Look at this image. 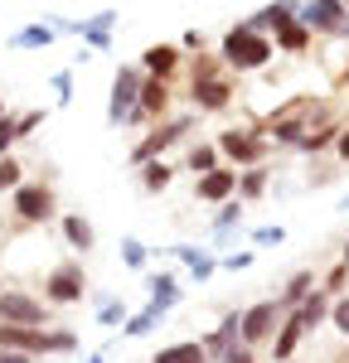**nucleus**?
<instances>
[{
	"mask_svg": "<svg viewBox=\"0 0 349 363\" xmlns=\"http://www.w3.org/2000/svg\"><path fill=\"white\" fill-rule=\"evenodd\" d=\"M54 34H58V29L49 25V20H44V25H25L15 39H10V49H49V44H54Z\"/></svg>",
	"mask_w": 349,
	"mask_h": 363,
	"instance_id": "nucleus-22",
	"label": "nucleus"
},
{
	"mask_svg": "<svg viewBox=\"0 0 349 363\" xmlns=\"http://www.w3.org/2000/svg\"><path fill=\"white\" fill-rule=\"evenodd\" d=\"M253 242H257V247H282V242H287V228L267 223V228H257V233H253Z\"/></svg>",
	"mask_w": 349,
	"mask_h": 363,
	"instance_id": "nucleus-35",
	"label": "nucleus"
},
{
	"mask_svg": "<svg viewBox=\"0 0 349 363\" xmlns=\"http://www.w3.org/2000/svg\"><path fill=\"white\" fill-rule=\"evenodd\" d=\"M15 218L20 223H49L54 218V189L49 184H20L15 189Z\"/></svg>",
	"mask_w": 349,
	"mask_h": 363,
	"instance_id": "nucleus-10",
	"label": "nucleus"
},
{
	"mask_svg": "<svg viewBox=\"0 0 349 363\" xmlns=\"http://www.w3.org/2000/svg\"><path fill=\"white\" fill-rule=\"evenodd\" d=\"M97 320H102V325H126V306L107 296V301H102V310H97Z\"/></svg>",
	"mask_w": 349,
	"mask_h": 363,
	"instance_id": "nucleus-36",
	"label": "nucleus"
},
{
	"mask_svg": "<svg viewBox=\"0 0 349 363\" xmlns=\"http://www.w3.org/2000/svg\"><path fill=\"white\" fill-rule=\"evenodd\" d=\"M218 145V155H228L233 165L253 169V165H267V140H262V131H223V136L214 140Z\"/></svg>",
	"mask_w": 349,
	"mask_h": 363,
	"instance_id": "nucleus-6",
	"label": "nucleus"
},
{
	"mask_svg": "<svg viewBox=\"0 0 349 363\" xmlns=\"http://www.w3.org/2000/svg\"><path fill=\"white\" fill-rule=\"evenodd\" d=\"M291 363H301V359H291Z\"/></svg>",
	"mask_w": 349,
	"mask_h": 363,
	"instance_id": "nucleus-48",
	"label": "nucleus"
},
{
	"mask_svg": "<svg viewBox=\"0 0 349 363\" xmlns=\"http://www.w3.org/2000/svg\"><path fill=\"white\" fill-rule=\"evenodd\" d=\"M150 363H209V359H204V344H170V349H160Z\"/></svg>",
	"mask_w": 349,
	"mask_h": 363,
	"instance_id": "nucleus-27",
	"label": "nucleus"
},
{
	"mask_svg": "<svg viewBox=\"0 0 349 363\" xmlns=\"http://www.w3.org/2000/svg\"><path fill=\"white\" fill-rule=\"evenodd\" d=\"M189 126H194V116H170V121H155L150 126V136L131 150V165H145V160H160V150H170L179 136H189Z\"/></svg>",
	"mask_w": 349,
	"mask_h": 363,
	"instance_id": "nucleus-7",
	"label": "nucleus"
},
{
	"mask_svg": "<svg viewBox=\"0 0 349 363\" xmlns=\"http://www.w3.org/2000/svg\"><path fill=\"white\" fill-rule=\"evenodd\" d=\"M87 363H107V359H102V354H92V359H87Z\"/></svg>",
	"mask_w": 349,
	"mask_h": 363,
	"instance_id": "nucleus-46",
	"label": "nucleus"
},
{
	"mask_svg": "<svg viewBox=\"0 0 349 363\" xmlns=\"http://www.w3.org/2000/svg\"><path fill=\"white\" fill-rule=\"evenodd\" d=\"M54 92H58V102H68V97H73V73H68V68L54 73Z\"/></svg>",
	"mask_w": 349,
	"mask_h": 363,
	"instance_id": "nucleus-38",
	"label": "nucleus"
},
{
	"mask_svg": "<svg viewBox=\"0 0 349 363\" xmlns=\"http://www.w3.org/2000/svg\"><path fill=\"white\" fill-rule=\"evenodd\" d=\"M189 97H194V107H204V112H223V107L233 102V78L214 73L209 63H194V83H189Z\"/></svg>",
	"mask_w": 349,
	"mask_h": 363,
	"instance_id": "nucleus-4",
	"label": "nucleus"
},
{
	"mask_svg": "<svg viewBox=\"0 0 349 363\" xmlns=\"http://www.w3.org/2000/svg\"><path fill=\"white\" fill-rule=\"evenodd\" d=\"M0 325L44 330L49 325V310H44V301H34L29 291H0Z\"/></svg>",
	"mask_w": 349,
	"mask_h": 363,
	"instance_id": "nucleus-5",
	"label": "nucleus"
},
{
	"mask_svg": "<svg viewBox=\"0 0 349 363\" xmlns=\"http://www.w3.org/2000/svg\"><path fill=\"white\" fill-rule=\"evenodd\" d=\"M311 39H316V34L301 25L296 15H291V20H282V25L272 29V44H277L282 54H306V49H311Z\"/></svg>",
	"mask_w": 349,
	"mask_h": 363,
	"instance_id": "nucleus-15",
	"label": "nucleus"
},
{
	"mask_svg": "<svg viewBox=\"0 0 349 363\" xmlns=\"http://www.w3.org/2000/svg\"><path fill=\"white\" fill-rule=\"evenodd\" d=\"M194 194H199V203H228V199H238V169L218 165V169H209V174H199Z\"/></svg>",
	"mask_w": 349,
	"mask_h": 363,
	"instance_id": "nucleus-11",
	"label": "nucleus"
},
{
	"mask_svg": "<svg viewBox=\"0 0 349 363\" xmlns=\"http://www.w3.org/2000/svg\"><path fill=\"white\" fill-rule=\"evenodd\" d=\"M301 339H306V330H301V320L287 310V315H282V325H277V335H272V359L291 363V359H296V349H301Z\"/></svg>",
	"mask_w": 349,
	"mask_h": 363,
	"instance_id": "nucleus-14",
	"label": "nucleus"
},
{
	"mask_svg": "<svg viewBox=\"0 0 349 363\" xmlns=\"http://www.w3.org/2000/svg\"><path fill=\"white\" fill-rule=\"evenodd\" d=\"M150 301L160 310H170L174 301H179V281L170 277V272H160V277H150Z\"/></svg>",
	"mask_w": 349,
	"mask_h": 363,
	"instance_id": "nucleus-28",
	"label": "nucleus"
},
{
	"mask_svg": "<svg viewBox=\"0 0 349 363\" xmlns=\"http://www.w3.org/2000/svg\"><path fill=\"white\" fill-rule=\"evenodd\" d=\"M340 131H345L340 121H325L320 131H306V136L296 140V150H301V155H316V150H325L330 140H340Z\"/></svg>",
	"mask_w": 349,
	"mask_h": 363,
	"instance_id": "nucleus-23",
	"label": "nucleus"
},
{
	"mask_svg": "<svg viewBox=\"0 0 349 363\" xmlns=\"http://www.w3.org/2000/svg\"><path fill=\"white\" fill-rule=\"evenodd\" d=\"M0 189H20V165L0 155Z\"/></svg>",
	"mask_w": 349,
	"mask_h": 363,
	"instance_id": "nucleus-37",
	"label": "nucleus"
},
{
	"mask_svg": "<svg viewBox=\"0 0 349 363\" xmlns=\"http://www.w3.org/2000/svg\"><path fill=\"white\" fill-rule=\"evenodd\" d=\"M291 315H296V320H301V330H306V335H311V330H320V325H325V320H330V296H325V291H311V296H306V301H301V306L291 310Z\"/></svg>",
	"mask_w": 349,
	"mask_h": 363,
	"instance_id": "nucleus-18",
	"label": "nucleus"
},
{
	"mask_svg": "<svg viewBox=\"0 0 349 363\" xmlns=\"http://www.w3.org/2000/svg\"><path fill=\"white\" fill-rule=\"evenodd\" d=\"M282 315H287V310L277 306V301H257L253 310H243V320H238V344H248V349L272 344L277 325H282Z\"/></svg>",
	"mask_w": 349,
	"mask_h": 363,
	"instance_id": "nucleus-3",
	"label": "nucleus"
},
{
	"mask_svg": "<svg viewBox=\"0 0 349 363\" xmlns=\"http://www.w3.org/2000/svg\"><path fill=\"white\" fill-rule=\"evenodd\" d=\"M296 20L311 29V34H349V10L345 0H311L296 10Z\"/></svg>",
	"mask_w": 349,
	"mask_h": 363,
	"instance_id": "nucleus-8",
	"label": "nucleus"
},
{
	"mask_svg": "<svg viewBox=\"0 0 349 363\" xmlns=\"http://www.w3.org/2000/svg\"><path fill=\"white\" fill-rule=\"evenodd\" d=\"M218 145H194L189 155H184V169H194V174H209V169H218Z\"/></svg>",
	"mask_w": 349,
	"mask_h": 363,
	"instance_id": "nucleus-30",
	"label": "nucleus"
},
{
	"mask_svg": "<svg viewBox=\"0 0 349 363\" xmlns=\"http://www.w3.org/2000/svg\"><path fill=\"white\" fill-rule=\"evenodd\" d=\"M272 54H277L272 34H257V29H248V25H233L228 34H223V44H218L223 68H238V73H257V68H267Z\"/></svg>",
	"mask_w": 349,
	"mask_h": 363,
	"instance_id": "nucleus-1",
	"label": "nucleus"
},
{
	"mask_svg": "<svg viewBox=\"0 0 349 363\" xmlns=\"http://www.w3.org/2000/svg\"><path fill=\"white\" fill-rule=\"evenodd\" d=\"M238 320H243V310H228V315L218 320V330L199 339V344H204V359H209V363H218L233 344H238Z\"/></svg>",
	"mask_w": 349,
	"mask_h": 363,
	"instance_id": "nucleus-13",
	"label": "nucleus"
},
{
	"mask_svg": "<svg viewBox=\"0 0 349 363\" xmlns=\"http://www.w3.org/2000/svg\"><path fill=\"white\" fill-rule=\"evenodd\" d=\"M345 10H349V0H345Z\"/></svg>",
	"mask_w": 349,
	"mask_h": 363,
	"instance_id": "nucleus-47",
	"label": "nucleus"
},
{
	"mask_svg": "<svg viewBox=\"0 0 349 363\" xmlns=\"http://www.w3.org/2000/svg\"><path fill=\"white\" fill-rule=\"evenodd\" d=\"M170 174H174V169L165 165V160H145V165H141V189H145V194L170 189Z\"/></svg>",
	"mask_w": 349,
	"mask_h": 363,
	"instance_id": "nucleus-25",
	"label": "nucleus"
},
{
	"mask_svg": "<svg viewBox=\"0 0 349 363\" xmlns=\"http://www.w3.org/2000/svg\"><path fill=\"white\" fill-rule=\"evenodd\" d=\"M0 349H15V354H39V349H49V354H68V349H78V339H73V335H49V330L0 325Z\"/></svg>",
	"mask_w": 349,
	"mask_h": 363,
	"instance_id": "nucleus-2",
	"label": "nucleus"
},
{
	"mask_svg": "<svg viewBox=\"0 0 349 363\" xmlns=\"http://www.w3.org/2000/svg\"><path fill=\"white\" fill-rule=\"evenodd\" d=\"M141 68H116L112 78V102H107V121L112 126H126V116L136 112V97H141Z\"/></svg>",
	"mask_w": 349,
	"mask_h": 363,
	"instance_id": "nucleus-9",
	"label": "nucleus"
},
{
	"mask_svg": "<svg viewBox=\"0 0 349 363\" xmlns=\"http://www.w3.org/2000/svg\"><path fill=\"white\" fill-rule=\"evenodd\" d=\"M170 257H179V262L189 267V277H194V281H209L214 272H218V257H214V252H199V247H189V242H184V247H174Z\"/></svg>",
	"mask_w": 349,
	"mask_h": 363,
	"instance_id": "nucleus-20",
	"label": "nucleus"
},
{
	"mask_svg": "<svg viewBox=\"0 0 349 363\" xmlns=\"http://www.w3.org/2000/svg\"><path fill=\"white\" fill-rule=\"evenodd\" d=\"M218 363H257V359H253V349H248V344H233V349H228Z\"/></svg>",
	"mask_w": 349,
	"mask_h": 363,
	"instance_id": "nucleus-39",
	"label": "nucleus"
},
{
	"mask_svg": "<svg viewBox=\"0 0 349 363\" xmlns=\"http://www.w3.org/2000/svg\"><path fill=\"white\" fill-rule=\"evenodd\" d=\"M335 155H340V160H345V165H349V126H345V131H340V140H335Z\"/></svg>",
	"mask_w": 349,
	"mask_h": 363,
	"instance_id": "nucleus-43",
	"label": "nucleus"
},
{
	"mask_svg": "<svg viewBox=\"0 0 349 363\" xmlns=\"http://www.w3.org/2000/svg\"><path fill=\"white\" fill-rule=\"evenodd\" d=\"M223 267L228 272H248L253 267V252H233V257H223Z\"/></svg>",
	"mask_w": 349,
	"mask_h": 363,
	"instance_id": "nucleus-41",
	"label": "nucleus"
},
{
	"mask_svg": "<svg viewBox=\"0 0 349 363\" xmlns=\"http://www.w3.org/2000/svg\"><path fill=\"white\" fill-rule=\"evenodd\" d=\"M311 291H316V272H291L287 286L277 291V306H282V310H296L306 296H311Z\"/></svg>",
	"mask_w": 349,
	"mask_h": 363,
	"instance_id": "nucleus-19",
	"label": "nucleus"
},
{
	"mask_svg": "<svg viewBox=\"0 0 349 363\" xmlns=\"http://www.w3.org/2000/svg\"><path fill=\"white\" fill-rule=\"evenodd\" d=\"M112 25H116V10H102V15H92V20H83V25L73 29V34H83L87 49H112Z\"/></svg>",
	"mask_w": 349,
	"mask_h": 363,
	"instance_id": "nucleus-17",
	"label": "nucleus"
},
{
	"mask_svg": "<svg viewBox=\"0 0 349 363\" xmlns=\"http://www.w3.org/2000/svg\"><path fill=\"white\" fill-rule=\"evenodd\" d=\"M160 320H165V310H160L155 301H150V306H145L141 315H126V325H121V330H126L131 339H141V335H150V330H155Z\"/></svg>",
	"mask_w": 349,
	"mask_h": 363,
	"instance_id": "nucleus-24",
	"label": "nucleus"
},
{
	"mask_svg": "<svg viewBox=\"0 0 349 363\" xmlns=\"http://www.w3.org/2000/svg\"><path fill=\"white\" fill-rule=\"evenodd\" d=\"M15 140H20V136H15V121H5V116H0V155H5Z\"/></svg>",
	"mask_w": 349,
	"mask_h": 363,
	"instance_id": "nucleus-42",
	"label": "nucleus"
},
{
	"mask_svg": "<svg viewBox=\"0 0 349 363\" xmlns=\"http://www.w3.org/2000/svg\"><path fill=\"white\" fill-rule=\"evenodd\" d=\"M330 325L349 339V296H335V301H330Z\"/></svg>",
	"mask_w": 349,
	"mask_h": 363,
	"instance_id": "nucleus-33",
	"label": "nucleus"
},
{
	"mask_svg": "<svg viewBox=\"0 0 349 363\" xmlns=\"http://www.w3.org/2000/svg\"><path fill=\"white\" fill-rule=\"evenodd\" d=\"M39 121H44V112H25L20 121H15V136H29V131H34Z\"/></svg>",
	"mask_w": 349,
	"mask_h": 363,
	"instance_id": "nucleus-40",
	"label": "nucleus"
},
{
	"mask_svg": "<svg viewBox=\"0 0 349 363\" xmlns=\"http://www.w3.org/2000/svg\"><path fill=\"white\" fill-rule=\"evenodd\" d=\"M238 223H243V199H228V203H218V213H214V233H233Z\"/></svg>",
	"mask_w": 349,
	"mask_h": 363,
	"instance_id": "nucleus-31",
	"label": "nucleus"
},
{
	"mask_svg": "<svg viewBox=\"0 0 349 363\" xmlns=\"http://www.w3.org/2000/svg\"><path fill=\"white\" fill-rule=\"evenodd\" d=\"M267 184H272V169L267 165H253L238 174V194H243V203L248 199H267Z\"/></svg>",
	"mask_w": 349,
	"mask_h": 363,
	"instance_id": "nucleus-21",
	"label": "nucleus"
},
{
	"mask_svg": "<svg viewBox=\"0 0 349 363\" xmlns=\"http://www.w3.org/2000/svg\"><path fill=\"white\" fill-rule=\"evenodd\" d=\"M0 363H29V354H15V349H0Z\"/></svg>",
	"mask_w": 349,
	"mask_h": 363,
	"instance_id": "nucleus-44",
	"label": "nucleus"
},
{
	"mask_svg": "<svg viewBox=\"0 0 349 363\" xmlns=\"http://www.w3.org/2000/svg\"><path fill=\"white\" fill-rule=\"evenodd\" d=\"M174 68H179V49H174V44H155V49L141 54V73L145 78H160V83H165Z\"/></svg>",
	"mask_w": 349,
	"mask_h": 363,
	"instance_id": "nucleus-16",
	"label": "nucleus"
},
{
	"mask_svg": "<svg viewBox=\"0 0 349 363\" xmlns=\"http://www.w3.org/2000/svg\"><path fill=\"white\" fill-rule=\"evenodd\" d=\"M311 121H316V116H287V121H272L267 131L282 140V145H296V140L306 136V126H311Z\"/></svg>",
	"mask_w": 349,
	"mask_h": 363,
	"instance_id": "nucleus-26",
	"label": "nucleus"
},
{
	"mask_svg": "<svg viewBox=\"0 0 349 363\" xmlns=\"http://www.w3.org/2000/svg\"><path fill=\"white\" fill-rule=\"evenodd\" d=\"M44 296H49L54 306H73V301H83V272H78V267H58V272H49Z\"/></svg>",
	"mask_w": 349,
	"mask_h": 363,
	"instance_id": "nucleus-12",
	"label": "nucleus"
},
{
	"mask_svg": "<svg viewBox=\"0 0 349 363\" xmlns=\"http://www.w3.org/2000/svg\"><path fill=\"white\" fill-rule=\"evenodd\" d=\"M63 238H68V247L87 252V247H92V223L78 218V213H68V218H63Z\"/></svg>",
	"mask_w": 349,
	"mask_h": 363,
	"instance_id": "nucleus-29",
	"label": "nucleus"
},
{
	"mask_svg": "<svg viewBox=\"0 0 349 363\" xmlns=\"http://www.w3.org/2000/svg\"><path fill=\"white\" fill-rule=\"evenodd\" d=\"M345 286H349V267L340 262V267H330V277H325V296L335 301V296H345Z\"/></svg>",
	"mask_w": 349,
	"mask_h": 363,
	"instance_id": "nucleus-34",
	"label": "nucleus"
},
{
	"mask_svg": "<svg viewBox=\"0 0 349 363\" xmlns=\"http://www.w3.org/2000/svg\"><path fill=\"white\" fill-rule=\"evenodd\" d=\"M340 262H345V267H349V238H345V257H340Z\"/></svg>",
	"mask_w": 349,
	"mask_h": 363,
	"instance_id": "nucleus-45",
	"label": "nucleus"
},
{
	"mask_svg": "<svg viewBox=\"0 0 349 363\" xmlns=\"http://www.w3.org/2000/svg\"><path fill=\"white\" fill-rule=\"evenodd\" d=\"M121 262H126L131 272H141L145 262H150V252H145L141 242H136V238H126V242H121Z\"/></svg>",
	"mask_w": 349,
	"mask_h": 363,
	"instance_id": "nucleus-32",
	"label": "nucleus"
}]
</instances>
